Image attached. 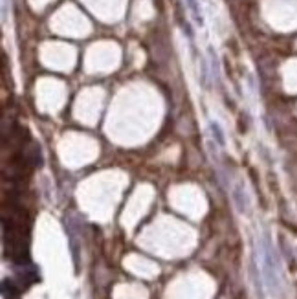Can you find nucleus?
I'll use <instances>...</instances> for the list:
<instances>
[{
    "label": "nucleus",
    "instance_id": "obj_1",
    "mask_svg": "<svg viewBox=\"0 0 297 299\" xmlns=\"http://www.w3.org/2000/svg\"><path fill=\"white\" fill-rule=\"evenodd\" d=\"M2 290H4V298L6 299H18V296H20V288L15 287V283L9 281V279L4 281Z\"/></svg>",
    "mask_w": 297,
    "mask_h": 299
}]
</instances>
